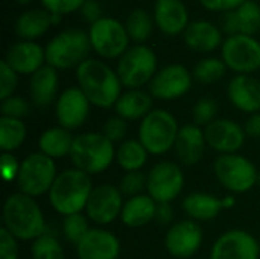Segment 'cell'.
Wrapping results in <instances>:
<instances>
[{
	"instance_id": "obj_10",
	"label": "cell",
	"mask_w": 260,
	"mask_h": 259,
	"mask_svg": "<svg viewBox=\"0 0 260 259\" xmlns=\"http://www.w3.org/2000/svg\"><path fill=\"white\" fill-rule=\"evenodd\" d=\"M91 50L102 60H119L129 49V35L125 23L114 17H102L88 27Z\"/></svg>"
},
{
	"instance_id": "obj_24",
	"label": "cell",
	"mask_w": 260,
	"mask_h": 259,
	"mask_svg": "<svg viewBox=\"0 0 260 259\" xmlns=\"http://www.w3.org/2000/svg\"><path fill=\"white\" fill-rule=\"evenodd\" d=\"M206 148L207 142L204 136V128L195 125L193 122L180 127L174 150L181 165L193 166L200 163L204 157Z\"/></svg>"
},
{
	"instance_id": "obj_6",
	"label": "cell",
	"mask_w": 260,
	"mask_h": 259,
	"mask_svg": "<svg viewBox=\"0 0 260 259\" xmlns=\"http://www.w3.org/2000/svg\"><path fill=\"white\" fill-rule=\"evenodd\" d=\"M116 72L126 90L143 89L158 72V56L148 44H133L117 60Z\"/></svg>"
},
{
	"instance_id": "obj_45",
	"label": "cell",
	"mask_w": 260,
	"mask_h": 259,
	"mask_svg": "<svg viewBox=\"0 0 260 259\" xmlns=\"http://www.w3.org/2000/svg\"><path fill=\"white\" fill-rule=\"evenodd\" d=\"M18 240L12 237L5 227L0 229V259H18Z\"/></svg>"
},
{
	"instance_id": "obj_29",
	"label": "cell",
	"mask_w": 260,
	"mask_h": 259,
	"mask_svg": "<svg viewBox=\"0 0 260 259\" xmlns=\"http://www.w3.org/2000/svg\"><path fill=\"white\" fill-rule=\"evenodd\" d=\"M155 212L157 202L148 194H142L125 202L120 214V221L129 229H139L149 224L151 221H155Z\"/></svg>"
},
{
	"instance_id": "obj_18",
	"label": "cell",
	"mask_w": 260,
	"mask_h": 259,
	"mask_svg": "<svg viewBox=\"0 0 260 259\" xmlns=\"http://www.w3.org/2000/svg\"><path fill=\"white\" fill-rule=\"evenodd\" d=\"M207 147L221 154H236L247 140L245 130L236 121L218 118L204 128Z\"/></svg>"
},
{
	"instance_id": "obj_30",
	"label": "cell",
	"mask_w": 260,
	"mask_h": 259,
	"mask_svg": "<svg viewBox=\"0 0 260 259\" xmlns=\"http://www.w3.org/2000/svg\"><path fill=\"white\" fill-rule=\"evenodd\" d=\"M181 208L193 221H212L222 211V198L209 192H192L184 197Z\"/></svg>"
},
{
	"instance_id": "obj_44",
	"label": "cell",
	"mask_w": 260,
	"mask_h": 259,
	"mask_svg": "<svg viewBox=\"0 0 260 259\" xmlns=\"http://www.w3.org/2000/svg\"><path fill=\"white\" fill-rule=\"evenodd\" d=\"M0 165H2V176L5 179V182L6 183L17 182L21 162H18V159L14 156V153H2Z\"/></svg>"
},
{
	"instance_id": "obj_3",
	"label": "cell",
	"mask_w": 260,
	"mask_h": 259,
	"mask_svg": "<svg viewBox=\"0 0 260 259\" xmlns=\"http://www.w3.org/2000/svg\"><path fill=\"white\" fill-rule=\"evenodd\" d=\"M93 188L91 176L76 168L64 169L58 174L47 194L49 203L52 209L62 217L81 214L85 211Z\"/></svg>"
},
{
	"instance_id": "obj_43",
	"label": "cell",
	"mask_w": 260,
	"mask_h": 259,
	"mask_svg": "<svg viewBox=\"0 0 260 259\" xmlns=\"http://www.w3.org/2000/svg\"><path fill=\"white\" fill-rule=\"evenodd\" d=\"M18 73H15L3 60L0 63V101L14 95L18 85Z\"/></svg>"
},
{
	"instance_id": "obj_53",
	"label": "cell",
	"mask_w": 260,
	"mask_h": 259,
	"mask_svg": "<svg viewBox=\"0 0 260 259\" xmlns=\"http://www.w3.org/2000/svg\"><path fill=\"white\" fill-rule=\"evenodd\" d=\"M257 186L260 188V172H259V176H257Z\"/></svg>"
},
{
	"instance_id": "obj_36",
	"label": "cell",
	"mask_w": 260,
	"mask_h": 259,
	"mask_svg": "<svg viewBox=\"0 0 260 259\" xmlns=\"http://www.w3.org/2000/svg\"><path fill=\"white\" fill-rule=\"evenodd\" d=\"M32 259H64V249L56 235L46 232L30 244Z\"/></svg>"
},
{
	"instance_id": "obj_25",
	"label": "cell",
	"mask_w": 260,
	"mask_h": 259,
	"mask_svg": "<svg viewBox=\"0 0 260 259\" xmlns=\"http://www.w3.org/2000/svg\"><path fill=\"white\" fill-rule=\"evenodd\" d=\"M59 96L58 70L46 64L29 78V99L37 108H47L55 105Z\"/></svg>"
},
{
	"instance_id": "obj_26",
	"label": "cell",
	"mask_w": 260,
	"mask_h": 259,
	"mask_svg": "<svg viewBox=\"0 0 260 259\" xmlns=\"http://www.w3.org/2000/svg\"><path fill=\"white\" fill-rule=\"evenodd\" d=\"M221 29L227 35L254 37L260 31V5L256 0H247L238 9L224 14Z\"/></svg>"
},
{
	"instance_id": "obj_14",
	"label": "cell",
	"mask_w": 260,
	"mask_h": 259,
	"mask_svg": "<svg viewBox=\"0 0 260 259\" xmlns=\"http://www.w3.org/2000/svg\"><path fill=\"white\" fill-rule=\"evenodd\" d=\"M123 205V195L119 188L116 185L102 183L93 188L84 212L93 224L102 227L120 218Z\"/></svg>"
},
{
	"instance_id": "obj_32",
	"label": "cell",
	"mask_w": 260,
	"mask_h": 259,
	"mask_svg": "<svg viewBox=\"0 0 260 259\" xmlns=\"http://www.w3.org/2000/svg\"><path fill=\"white\" fill-rule=\"evenodd\" d=\"M149 153L139 139H126L116 147V163L125 171H142L146 165Z\"/></svg>"
},
{
	"instance_id": "obj_7",
	"label": "cell",
	"mask_w": 260,
	"mask_h": 259,
	"mask_svg": "<svg viewBox=\"0 0 260 259\" xmlns=\"http://www.w3.org/2000/svg\"><path fill=\"white\" fill-rule=\"evenodd\" d=\"M180 131L175 116L165 108H154L139 124V140L152 156L169 153Z\"/></svg>"
},
{
	"instance_id": "obj_12",
	"label": "cell",
	"mask_w": 260,
	"mask_h": 259,
	"mask_svg": "<svg viewBox=\"0 0 260 259\" xmlns=\"http://www.w3.org/2000/svg\"><path fill=\"white\" fill-rule=\"evenodd\" d=\"M184 182V172L178 163L161 160L148 172L146 194L157 203H172L183 192Z\"/></svg>"
},
{
	"instance_id": "obj_21",
	"label": "cell",
	"mask_w": 260,
	"mask_h": 259,
	"mask_svg": "<svg viewBox=\"0 0 260 259\" xmlns=\"http://www.w3.org/2000/svg\"><path fill=\"white\" fill-rule=\"evenodd\" d=\"M119 255V238L104 227H91L76 246L78 259H117Z\"/></svg>"
},
{
	"instance_id": "obj_13",
	"label": "cell",
	"mask_w": 260,
	"mask_h": 259,
	"mask_svg": "<svg viewBox=\"0 0 260 259\" xmlns=\"http://www.w3.org/2000/svg\"><path fill=\"white\" fill-rule=\"evenodd\" d=\"M192 72L180 63H171L158 69V72L148 85V92L154 99L175 101L187 95L192 89Z\"/></svg>"
},
{
	"instance_id": "obj_54",
	"label": "cell",
	"mask_w": 260,
	"mask_h": 259,
	"mask_svg": "<svg viewBox=\"0 0 260 259\" xmlns=\"http://www.w3.org/2000/svg\"><path fill=\"white\" fill-rule=\"evenodd\" d=\"M259 244H260V241H259Z\"/></svg>"
},
{
	"instance_id": "obj_17",
	"label": "cell",
	"mask_w": 260,
	"mask_h": 259,
	"mask_svg": "<svg viewBox=\"0 0 260 259\" xmlns=\"http://www.w3.org/2000/svg\"><path fill=\"white\" fill-rule=\"evenodd\" d=\"M259 241L247 231L232 229L216 238L209 259H259Z\"/></svg>"
},
{
	"instance_id": "obj_19",
	"label": "cell",
	"mask_w": 260,
	"mask_h": 259,
	"mask_svg": "<svg viewBox=\"0 0 260 259\" xmlns=\"http://www.w3.org/2000/svg\"><path fill=\"white\" fill-rule=\"evenodd\" d=\"M3 61L18 75L32 76L43 66H46V50L37 41L18 40L5 52Z\"/></svg>"
},
{
	"instance_id": "obj_50",
	"label": "cell",
	"mask_w": 260,
	"mask_h": 259,
	"mask_svg": "<svg viewBox=\"0 0 260 259\" xmlns=\"http://www.w3.org/2000/svg\"><path fill=\"white\" fill-rule=\"evenodd\" d=\"M235 205H236V198L233 195L222 197V208L224 209H232V208H235Z\"/></svg>"
},
{
	"instance_id": "obj_33",
	"label": "cell",
	"mask_w": 260,
	"mask_h": 259,
	"mask_svg": "<svg viewBox=\"0 0 260 259\" xmlns=\"http://www.w3.org/2000/svg\"><path fill=\"white\" fill-rule=\"evenodd\" d=\"M125 27L129 35V40L134 44H145L152 37L155 21L152 14H149L146 9L136 8L128 12L125 18Z\"/></svg>"
},
{
	"instance_id": "obj_23",
	"label": "cell",
	"mask_w": 260,
	"mask_h": 259,
	"mask_svg": "<svg viewBox=\"0 0 260 259\" xmlns=\"http://www.w3.org/2000/svg\"><path fill=\"white\" fill-rule=\"evenodd\" d=\"M222 34L224 32L218 24L200 18V20H192L189 23V26L183 34V40L190 50L198 53H210L221 49L225 40Z\"/></svg>"
},
{
	"instance_id": "obj_27",
	"label": "cell",
	"mask_w": 260,
	"mask_h": 259,
	"mask_svg": "<svg viewBox=\"0 0 260 259\" xmlns=\"http://www.w3.org/2000/svg\"><path fill=\"white\" fill-rule=\"evenodd\" d=\"M154 110V98L143 89L125 90L114 105L116 116L128 121H142Z\"/></svg>"
},
{
	"instance_id": "obj_39",
	"label": "cell",
	"mask_w": 260,
	"mask_h": 259,
	"mask_svg": "<svg viewBox=\"0 0 260 259\" xmlns=\"http://www.w3.org/2000/svg\"><path fill=\"white\" fill-rule=\"evenodd\" d=\"M146 185H148V174H145L143 171H133V172H125L122 176L117 188L123 197L131 198L146 194Z\"/></svg>"
},
{
	"instance_id": "obj_9",
	"label": "cell",
	"mask_w": 260,
	"mask_h": 259,
	"mask_svg": "<svg viewBox=\"0 0 260 259\" xmlns=\"http://www.w3.org/2000/svg\"><path fill=\"white\" fill-rule=\"evenodd\" d=\"M213 172L216 180L232 194H245L257 185L259 171L256 165L239 153L218 156Z\"/></svg>"
},
{
	"instance_id": "obj_38",
	"label": "cell",
	"mask_w": 260,
	"mask_h": 259,
	"mask_svg": "<svg viewBox=\"0 0 260 259\" xmlns=\"http://www.w3.org/2000/svg\"><path fill=\"white\" fill-rule=\"evenodd\" d=\"M218 111H219V105L218 101L212 96H203L200 98L193 108H192V119L193 124L198 127H207L209 124H212L213 121L218 119Z\"/></svg>"
},
{
	"instance_id": "obj_4",
	"label": "cell",
	"mask_w": 260,
	"mask_h": 259,
	"mask_svg": "<svg viewBox=\"0 0 260 259\" xmlns=\"http://www.w3.org/2000/svg\"><path fill=\"white\" fill-rule=\"evenodd\" d=\"M69 157L73 168L88 176H98L116 162V147L102 133L87 131L75 136Z\"/></svg>"
},
{
	"instance_id": "obj_5",
	"label": "cell",
	"mask_w": 260,
	"mask_h": 259,
	"mask_svg": "<svg viewBox=\"0 0 260 259\" xmlns=\"http://www.w3.org/2000/svg\"><path fill=\"white\" fill-rule=\"evenodd\" d=\"M46 63L56 70L78 69L90 58L91 44L88 32L81 27H69L53 35L46 47Z\"/></svg>"
},
{
	"instance_id": "obj_20",
	"label": "cell",
	"mask_w": 260,
	"mask_h": 259,
	"mask_svg": "<svg viewBox=\"0 0 260 259\" xmlns=\"http://www.w3.org/2000/svg\"><path fill=\"white\" fill-rule=\"evenodd\" d=\"M152 17L155 27L166 37L183 35L189 26L190 15L183 0H155Z\"/></svg>"
},
{
	"instance_id": "obj_35",
	"label": "cell",
	"mask_w": 260,
	"mask_h": 259,
	"mask_svg": "<svg viewBox=\"0 0 260 259\" xmlns=\"http://www.w3.org/2000/svg\"><path fill=\"white\" fill-rule=\"evenodd\" d=\"M227 70L229 69L222 58L206 56L195 64L192 75L193 79L198 81L200 84H215L227 75Z\"/></svg>"
},
{
	"instance_id": "obj_48",
	"label": "cell",
	"mask_w": 260,
	"mask_h": 259,
	"mask_svg": "<svg viewBox=\"0 0 260 259\" xmlns=\"http://www.w3.org/2000/svg\"><path fill=\"white\" fill-rule=\"evenodd\" d=\"M155 221L161 226H172L174 223V208L171 203H157Z\"/></svg>"
},
{
	"instance_id": "obj_49",
	"label": "cell",
	"mask_w": 260,
	"mask_h": 259,
	"mask_svg": "<svg viewBox=\"0 0 260 259\" xmlns=\"http://www.w3.org/2000/svg\"><path fill=\"white\" fill-rule=\"evenodd\" d=\"M244 130H245L247 137L260 139V111L248 116V119L244 124Z\"/></svg>"
},
{
	"instance_id": "obj_46",
	"label": "cell",
	"mask_w": 260,
	"mask_h": 259,
	"mask_svg": "<svg viewBox=\"0 0 260 259\" xmlns=\"http://www.w3.org/2000/svg\"><path fill=\"white\" fill-rule=\"evenodd\" d=\"M198 2L209 12L227 14V12H232V11L238 9L247 0H198Z\"/></svg>"
},
{
	"instance_id": "obj_22",
	"label": "cell",
	"mask_w": 260,
	"mask_h": 259,
	"mask_svg": "<svg viewBox=\"0 0 260 259\" xmlns=\"http://www.w3.org/2000/svg\"><path fill=\"white\" fill-rule=\"evenodd\" d=\"M227 98L242 113H259L260 79L253 75H235L227 84Z\"/></svg>"
},
{
	"instance_id": "obj_55",
	"label": "cell",
	"mask_w": 260,
	"mask_h": 259,
	"mask_svg": "<svg viewBox=\"0 0 260 259\" xmlns=\"http://www.w3.org/2000/svg\"><path fill=\"white\" fill-rule=\"evenodd\" d=\"M256 2H257V0H256Z\"/></svg>"
},
{
	"instance_id": "obj_51",
	"label": "cell",
	"mask_w": 260,
	"mask_h": 259,
	"mask_svg": "<svg viewBox=\"0 0 260 259\" xmlns=\"http://www.w3.org/2000/svg\"><path fill=\"white\" fill-rule=\"evenodd\" d=\"M62 21V15H58V14H52V26H56Z\"/></svg>"
},
{
	"instance_id": "obj_16",
	"label": "cell",
	"mask_w": 260,
	"mask_h": 259,
	"mask_svg": "<svg viewBox=\"0 0 260 259\" xmlns=\"http://www.w3.org/2000/svg\"><path fill=\"white\" fill-rule=\"evenodd\" d=\"M91 104L78 85L64 89L55 102V119L66 130L81 128L90 116Z\"/></svg>"
},
{
	"instance_id": "obj_40",
	"label": "cell",
	"mask_w": 260,
	"mask_h": 259,
	"mask_svg": "<svg viewBox=\"0 0 260 259\" xmlns=\"http://www.w3.org/2000/svg\"><path fill=\"white\" fill-rule=\"evenodd\" d=\"M0 111H2V116H5V118L23 121V118L29 116V113H30V101L24 99L23 96L12 95L3 101H0Z\"/></svg>"
},
{
	"instance_id": "obj_28",
	"label": "cell",
	"mask_w": 260,
	"mask_h": 259,
	"mask_svg": "<svg viewBox=\"0 0 260 259\" xmlns=\"http://www.w3.org/2000/svg\"><path fill=\"white\" fill-rule=\"evenodd\" d=\"M52 27V14L44 8H30L23 11L14 23L15 35L20 40L35 41Z\"/></svg>"
},
{
	"instance_id": "obj_8",
	"label": "cell",
	"mask_w": 260,
	"mask_h": 259,
	"mask_svg": "<svg viewBox=\"0 0 260 259\" xmlns=\"http://www.w3.org/2000/svg\"><path fill=\"white\" fill-rule=\"evenodd\" d=\"M58 174L59 172L56 169L55 160L40 151H35L21 160L15 185L18 188V192L37 198L49 194Z\"/></svg>"
},
{
	"instance_id": "obj_1",
	"label": "cell",
	"mask_w": 260,
	"mask_h": 259,
	"mask_svg": "<svg viewBox=\"0 0 260 259\" xmlns=\"http://www.w3.org/2000/svg\"><path fill=\"white\" fill-rule=\"evenodd\" d=\"M76 82L91 105L98 108H111L123 93L122 82L116 69H111L104 60L88 58L76 70Z\"/></svg>"
},
{
	"instance_id": "obj_37",
	"label": "cell",
	"mask_w": 260,
	"mask_h": 259,
	"mask_svg": "<svg viewBox=\"0 0 260 259\" xmlns=\"http://www.w3.org/2000/svg\"><path fill=\"white\" fill-rule=\"evenodd\" d=\"M90 229H91L90 220L87 218V215L84 212L64 217L62 226H61V232H62L64 240L67 243L73 244L75 247L81 243V240L87 235V232Z\"/></svg>"
},
{
	"instance_id": "obj_11",
	"label": "cell",
	"mask_w": 260,
	"mask_h": 259,
	"mask_svg": "<svg viewBox=\"0 0 260 259\" xmlns=\"http://www.w3.org/2000/svg\"><path fill=\"white\" fill-rule=\"evenodd\" d=\"M221 58L236 75H253L260 69V41L253 35H227Z\"/></svg>"
},
{
	"instance_id": "obj_2",
	"label": "cell",
	"mask_w": 260,
	"mask_h": 259,
	"mask_svg": "<svg viewBox=\"0 0 260 259\" xmlns=\"http://www.w3.org/2000/svg\"><path fill=\"white\" fill-rule=\"evenodd\" d=\"M3 227L18 241H34L47 232L44 214L32 198L23 192H14L6 197L2 209Z\"/></svg>"
},
{
	"instance_id": "obj_31",
	"label": "cell",
	"mask_w": 260,
	"mask_h": 259,
	"mask_svg": "<svg viewBox=\"0 0 260 259\" xmlns=\"http://www.w3.org/2000/svg\"><path fill=\"white\" fill-rule=\"evenodd\" d=\"M73 140H75V136L72 134L70 130H66L59 125L50 127L41 133L38 139V148H40L38 151L53 160L67 157L70 156Z\"/></svg>"
},
{
	"instance_id": "obj_41",
	"label": "cell",
	"mask_w": 260,
	"mask_h": 259,
	"mask_svg": "<svg viewBox=\"0 0 260 259\" xmlns=\"http://www.w3.org/2000/svg\"><path fill=\"white\" fill-rule=\"evenodd\" d=\"M107 139H110L113 143H122L123 140H126V133H128V124L125 119L119 118V116H113L110 119L105 121V124L102 125V131H101Z\"/></svg>"
},
{
	"instance_id": "obj_42",
	"label": "cell",
	"mask_w": 260,
	"mask_h": 259,
	"mask_svg": "<svg viewBox=\"0 0 260 259\" xmlns=\"http://www.w3.org/2000/svg\"><path fill=\"white\" fill-rule=\"evenodd\" d=\"M87 0H40L41 8H44L50 14L58 15H69L73 12H79L82 5Z\"/></svg>"
},
{
	"instance_id": "obj_15",
	"label": "cell",
	"mask_w": 260,
	"mask_h": 259,
	"mask_svg": "<svg viewBox=\"0 0 260 259\" xmlns=\"http://www.w3.org/2000/svg\"><path fill=\"white\" fill-rule=\"evenodd\" d=\"M203 241L204 234L201 226L187 218L169 226L165 235V249L172 258L190 259L200 252Z\"/></svg>"
},
{
	"instance_id": "obj_52",
	"label": "cell",
	"mask_w": 260,
	"mask_h": 259,
	"mask_svg": "<svg viewBox=\"0 0 260 259\" xmlns=\"http://www.w3.org/2000/svg\"><path fill=\"white\" fill-rule=\"evenodd\" d=\"M15 2H17L18 5H21V6H26V5H30L34 0H15Z\"/></svg>"
},
{
	"instance_id": "obj_47",
	"label": "cell",
	"mask_w": 260,
	"mask_h": 259,
	"mask_svg": "<svg viewBox=\"0 0 260 259\" xmlns=\"http://www.w3.org/2000/svg\"><path fill=\"white\" fill-rule=\"evenodd\" d=\"M81 17L84 21H87L88 24H93L96 23L98 20H101L104 15H102V8H101V3L98 0H87L81 11H79Z\"/></svg>"
},
{
	"instance_id": "obj_34",
	"label": "cell",
	"mask_w": 260,
	"mask_h": 259,
	"mask_svg": "<svg viewBox=\"0 0 260 259\" xmlns=\"http://www.w3.org/2000/svg\"><path fill=\"white\" fill-rule=\"evenodd\" d=\"M27 137V128L21 119L0 118V150L2 153H14L20 150Z\"/></svg>"
}]
</instances>
